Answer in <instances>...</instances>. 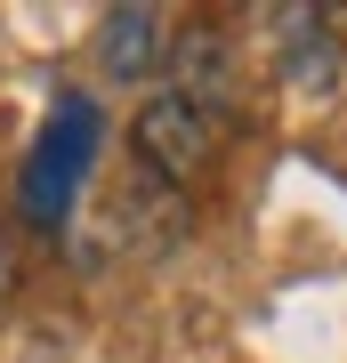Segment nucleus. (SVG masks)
Listing matches in <instances>:
<instances>
[{
    "instance_id": "nucleus-5",
    "label": "nucleus",
    "mask_w": 347,
    "mask_h": 363,
    "mask_svg": "<svg viewBox=\"0 0 347 363\" xmlns=\"http://www.w3.org/2000/svg\"><path fill=\"white\" fill-rule=\"evenodd\" d=\"M162 89H178V97H194V105H210V113H226V89H234L226 40L210 33V25L170 33V81H162Z\"/></svg>"
},
{
    "instance_id": "nucleus-3",
    "label": "nucleus",
    "mask_w": 347,
    "mask_h": 363,
    "mask_svg": "<svg viewBox=\"0 0 347 363\" xmlns=\"http://www.w3.org/2000/svg\"><path fill=\"white\" fill-rule=\"evenodd\" d=\"M97 57L114 81H145L154 65H170V16L145 9V0H121V9H105L97 25Z\"/></svg>"
},
{
    "instance_id": "nucleus-4",
    "label": "nucleus",
    "mask_w": 347,
    "mask_h": 363,
    "mask_svg": "<svg viewBox=\"0 0 347 363\" xmlns=\"http://www.w3.org/2000/svg\"><path fill=\"white\" fill-rule=\"evenodd\" d=\"M267 33L283 40V81H299V89L339 81V25L323 9H267Z\"/></svg>"
},
{
    "instance_id": "nucleus-6",
    "label": "nucleus",
    "mask_w": 347,
    "mask_h": 363,
    "mask_svg": "<svg viewBox=\"0 0 347 363\" xmlns=\"http://www.w3.org/2000/svg\"><path fill=\"white\" fill-rule=\"evenodd\" d=\"M16 307V234L0 226V315Z\"/></svg>"
},
{
    "instance_id": "nucleus-2",
    "label": "nucleus",
    "mask_w": 347,
    "mask_h": 363,
    "mask_svg": "<svg viewBox=\"0 0 347 363\" xmlns=\"http://www.w3.org/2000/svg\"><path fill=\"white\" fill-rule=\"evenodd\" d=\"M97 105L89 97H57V121L40 130V145H33V162H25V210L40 226H57L65 210H73V194H81V178H89V162H97Z\"/></svg>"
},
{
    "instance_id": "nucleus-1",
    "label": "nucleus",
    "mask_w": 347,
    "mask_h": 363,
    "mask_svg": "<svg viewBox=\"0 0 347 363\" xmlns=\"http://www.w3.org/2000/svg\"><path fill=\"white\" fill-rule=\"evenodd\" d=\"M219 145H226V113H210V105H194L178 89L145 97L138 121H129V154L154 169L162 186H194L210 162H219Z\"/></svg>"
}]
</instances>
